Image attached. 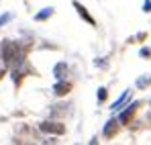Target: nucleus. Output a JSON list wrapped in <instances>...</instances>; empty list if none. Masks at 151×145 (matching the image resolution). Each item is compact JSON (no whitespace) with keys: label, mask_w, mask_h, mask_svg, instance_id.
I'll return each instance as SVG.
<instances>
[{"label":"nucleus","mask_w":151,"mask_h":145,"mask_svg":"<svg viewBox=\"0 0 151 145\" xmlns=\"http://www.w3.org/2000/svg\"><path fill=\"white\" fill-rule=\"evenodd\" d=\"M39 129L43 133H51V135H63L65 133V127L61 123H55V121H43L39 125Z\"/></svg>","instance_id":"1"},{"label":"nucleus","mask_w":151,"mask_h":145,"mask_svg":"<svg viewBox=\"0 0 151 145\" xmlns=\"http://www.w3.org/2000/svg\"><path fill=\"white\" fill-rule=\"evenodd\" d=\"M2 57H4V61H6V63H10L14 57H19L17 45H14V43H10V41H4V43H2Z\"/></svg>","instance_id":"2"},{"label":"nucleus","mask_w":151,"mask_h":145,"mask_svg":"<svg viewBox=\"0 0 151 145\" xmlns=\"http://www.w3.org/2000/svg\"><path fill=\"white\" fill-rule=\"evenodd\" d=\"M53 76H55L57 80H63V78L68 76V63H65V61H59V63L53 68Z\"/></svg>","instance_id":"3"},{"label":"nucleus","mask_w":151,"mask_h":145,"mask_svg":"<svg viewBox=\"0 0 151 145\" xmlns=\"http://www.w3.org/2000/svg\"><path fill=\"white\" fill-rule=\"evenodd\" d=\"M53 92H55L57 96H65V94L70 92V84H68V82H63V80H59V82L53 86Z\"/></svg>","instance_id":"4"},{"label":"nucleus","mask_w":151,"mask_h":145,"mask_svg":"<svg viewBox=\"0 0 151 145\" xmlns=\"http://www.w3.org/2000/svg\"><path fill=\"white\" fill-rule=\"evenodd\" d=\"M74 6H76V10H78V14H80V17L84 19V21H88L90 25H94V19H92V17L88 14V10H86V8H84V6H82V4H80L78 0H74Z\"/></svg>","instance_id":"5"},{"label":"nucleus","mask_w":151,"mask_h":145,"mask_svg":"<svg viewBox=\"0 0 151 145\" xmlns=\"http://www.w3.org/2000/svg\"><path fill=\"white\" fill-rule=\"evenodd\" d=\"M139 106V102H133V104H129V108H127L125 113H121V117H119V121L121 123H127L129 119H131V115L135 113V108Z\"/></svg>","instance_id":"6"},{"label":"nucleus","mask_w":151,"mask_h":145,"mask_svg":"<svg viewBox=\"0 0 151 145\" xmlns=\"http://www.w3.org/2000/svg\"><path fill=\"white\" fill-rule=\"evenodd\" d=\"M51 14H53V8H43V10H41V12H37V14H35V19H37V21H45V19H49Z\"/></svg>","instance_id":"7"},{"label":"nucleus","mask_w":151,"mask_h":145,"mask_svg":"<svg viewBox=\"0 0 151 145\" xmlns=\"http://www.w3.org/2000/svg\"><path fill=\"white\" fill-rule=\"evenodd\" d=\"M114 131H116V121H108V123H106V127H104V135L110 137Z\"/></svg>","instance_id":"8"},{"label":"nucleus","mask_w":151,"mask_h":145,"mask_svg":"<svg viewBox=\"0 0 151 145\" xmlns=\"http://www.w3.org/2000/svg\"><path fill=\"white\" fill-rule=\"evenodd\" d=\"M129 92H131V90H127L125 94H123V96H121L119 100H116V102H114V104H112V110H119V108H121V106L125 104V100L129 98Z\"/></svg>","instance_id":"9"},{"label":"nucleus","mask_w":151,"mask_h":145,"mask_svg":"<svg viewBox=\"0 0 151 145\" xmlns=\"http://www.w3.org/2000/svg\"><path fill=\"white\" fill-rule=\"evenodd\" d=\"M149 84H151V76H143V78L137 80V88H145V86H149Z\"/></svg>","instance_id":"10"},{"label":"nucleus","mask_w":151,"mask_h":145,"mask_svg":"<svg viewBox=\"0 0 151 145\" xmlns=\"http://www.w3.org/2000/svg\"><path fill=\"white\" fill-rule=\"evenodd\" d=\"M139 55H141V57H151V49L149 47H143L141 51H139Z\"/></svg>","instance_id":"11"},{"label":"nucleus","mask_w":151,"mask_h":145,"mask_svg":"<svg viewBox=\"0 0 151 145\" xmlns=\"http://www.w3.org/2000/svg\"><path fill=\"white\" fill-rule=\"evenodd\" d=\"M98 100H106V88H100V90H98Z\"/></svg>","instance_id":"12"},{"label":"nucleus","mask_w":151,"mask_h":145,"mask_svg":"<svg viewBox=\"0 0 151 145\" xmlns=\"http://www.w3.org/2000/svg\"><path fill=\"white\" fill-rule=\"evenodd\" d=\"M143 10H145V12L151 10V0H145V2H143Z\"/></svg>","instance_id":"13"}]
</instances>
